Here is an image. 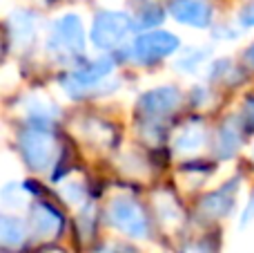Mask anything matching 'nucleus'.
Wrapping results in <instances>:
<instances>
[{
    "label": "nucleus",
    "instance_id": "f3484780",
    "mask_svg": "<svg viewBox=\"0 0 254 253\" xmlns=\"http://www.w3.org/2000/svg\"><path fill=\"white\" fill-rule=\"evenodd\" d=\"M163 20V9L161 7H145L138 11L134 20V29H147V27H154Z\"/></svg>",
    "mask_w": 254,
    "mask_h": 253
},
{
    "label": "nucleus",
    "instance_id": "b1692460",
    "mask_svg": "<svg viewBox=\"0 0 254 253\" xmlns=\"http://www.w3.org/2000/svg\"><path fill=\"white\" fill-rule=\"evenodd\" d=\"M43 253H63V251L61 249H45Z\"/></svg>",
    "mask_w": 254,
    "mask_h": 253
},
{
    "label": "nucleus",
    "instance_id": "6ab92c4d",
    "mask_svg": "<svg viewBox=\"0 0 254 253\" xmlns=\"http://www.w3.org/2000/svg\"><path fill=\"white\" fill-rule=\"evenodd\" d=\"M243 126H246V130H254V99H250V101L246 103V110H243Z\"/></svg>",
    "mask_w": 254,
    "mask_h": 253
},
{
    "label": "nucleus",
    "instance_id": "20e7f679",
    "mask_svg": "<svg viewBox=\"0 0 254 253\" xmlns=\"http://www.w3.org/2000/svg\"><path fill=\"white\" fill-rule=\"evenodd\" d=\"M179 49V38L172 31H145V34L136 36L134 45H131V54L138 63H152L158 58L170 56L172 52Z\"/></svg>",
    "mask_w": 254,
    "mask_h": 253
},
{
    "label": "nucleus",
    "instance_id": "f03ea898",
    "mask_svg": "<svg viewBox=\"0 0 254 253\" xmlns=\"http://www.w3.org/2000/svg\"><path fill=\"white\" fill-rule=\"evenodd\" d=\"M20 152L31 170H45L52 166L56 141L54 134L43 126H29L20 132Z\"/></svg>",
    "mask_w": 254,
    "mask_h": 253
},
{
    "label": "nucleus",
    "instance_id": "9b49d317",
    "mask_svg": "<svg viewBox=\"0 0 254 253\" xmlns=\"http://www.w3.org/2000/svg\"><path fill=\"white\" fill-rule=\"evenodd\" d=\"M61 227H63V220L54 209H49L45 204L34 206V211H31V229H34L36 236L40 238L56 236L61 231Z\"/></svg>",
    "mask_w": 254,
    "mask_h": 253
},
{
    "label": "nucleus",
    "instance_id": "0eeeda50",
    "mask_svg": "<svg viewBox=\"0 0 254 253\" xmlns=\"http://www.w3.org/2000/svg\"><path fill=\"white\" fill-rule=\"evenodd\" d=\"M114 70V61L112 58H98V61L89 63V65L80 67V70H74L69 72V74L65 76V81H63V88L67 90V92H78V90H85V88H92V85H96L98 81H103L110 72Z\"/></svg>",
    "mask_w": 254,
    "mask_h": 253
},
{
    "label": "nucleus",
    "instance_id": "393cba45",
    "mask_svg": "<svg viewBox=\"0 0 254 253\" xmlns=\"http://www.w3.org/2000/svg\"><path fill=\"white\" fill-rule=\"evenodd\" d=\"M45 2H49V0H45Z\"/></svg>",
    "mask_w": 254,
    "mask_h": 253
},
{
    "label": "nucleus",
    "instance_id": "6e6552de",
    "mask_svg": "<svg viewBox=\"0 0 254 253\" xmlns=\"http://www.w3.org/2000/svg\"><path fill=\"white\" fill-rule=\"evenodd\" d=\"M170 13L174 20L188 27H198V29L212 22V7L205 0H172Z\"/></svg>",
    "mask_w": 254,
    "mask_h": 253
},
{
    "label": "nucleus",
    "instance_id": "4468645a",
    "mask_svg": "<svg viewBox=\"0 0 254 253\" xmlns=\"http://www.w3.org/2000/svg\"><path fill=\"white\" fill-rule=\"evenodd\" d=\"M239 143H241V128H239V121H228L219 132V155L223 157V159L232 157L234 152H237Z\"/></svg>",
    "mask_w": 254,
    "mask_h": 253
},
{
    "label": "nucleus",
    "instance_id": "dca6fc26",
    "mask_svg": "<svg viewBox=\"0 0 254 253\" xmlns=\"http://www.w3.org/2000/svg\"><path fill=\"white\" fill-rule=\"evenodd\" d=\"M2 204L7 209H22L27 204V193L18 184H9L2 188Z\"/></svg>",
    "mask_w": 254,
    "mask_h": 253
},
{
    "label": "nucleus",
    "instance_id": "f8f14e48",
    "mask_svg": "<svg viewBox=\"0 0 254 253\" xmlns=\"http://www.w3.org/2000/svg\"><path fill=\"white\" fill-rule=\"evenodd\" d=\"M205 137H207V132H205V128H203V124H188L179 134H176L174 148L179 152H183V155H188V152H196V150L203 148Z\"/></svg>",
    "mask_w": 254,
    "mask_h": 253
},
{
    "label": "nucleus",
    "instance_id": "f257e3e1",
    "mask_svg": "<svg viewBox=\"0 0 254 253\" xmlns=\"http://www.w3.org/2000/svg\"><path fill=\"white\" fill-rule=\"evenodd\" d=\"M47 49L61 58H76L85 52V29L76 13H65L52 25Z\"/></svg>",
    "mask_w": 254,
    "mask_h": 253
},
{
    "label": "nucleus",
    "instance_id": "5701e85b",
    "mask_svg": "<svg viewBox=\"0 0 254 253\" xmlns=\"http://www.w3.org/2000/svg\"><path fill=\"white\" fill-rule=\"evenodd\" d=\"M181 253H205V251H203L201 247H194V245H192V247H185V249L181 251Z\"/></svg>",
    "mask_w": 254,
    "mask_h": 253
},
{
    "label": "nucleus",
    "instance_id": "1a4fd4ad",
    "mask_svg": "<svg viewBox=\"0 0 254 253\" xmlns=\"http://www.w3.org/2000/svg\"><path fill=\"white\" fill-rule=\"evenodd\" d=\"M239 188V179H232L225 186H221L219 191L210 193L205 200L201 202V213L207 218H225L230 213V209L234 206V195Z\"/></svg>",
    "mask_w": 254,
    "mask_h": 253
},
{
    "label": "nucleus",
    "instance_id": "7ed1b4c3",
    "mask_svg": "<svg viewBox=\"0 0 254 253\" xmlns=\"http://www.w3.org/2000/svg\"><path fill=\"white\" fill-rule=\"evenodd\" d=\"M134 29V20L127 16L125 11H98L96 18L92 22V43L98 49H112L116 45L123 43V38L127 36V31Z\"/></svg>",
    "mask_w": 254,
    "mask_h": 253
},
{
    "label": "nucleus",
    "instance_id": "9d476101",
    "mask_svg": "<svg viewBox=\"0 0 254 253\" xmlns=\"http://www.w3.org/2000/svg\"><path fill=\"white\" fill-rule=\"evenodd\" d=\"M36 13L34 11H27V9H18L13 11L11 16L7 18V27H9V34L11 38L16 40L18 45H27L36 34Z\"/></svg>",
    "mask_w": 254,
    "mask_h": 253
},
{
    "label": "nucleus",
    "instance_id": "ddd939ff",
    "mask_svg": "<svg viewBox=\"0 0 254 253\" xmlns=\"http://www.w3.org/2000/svg\"><path fill=\"white\" fill-rule=\"evenodd\" d=\"M27 238L25 224L18 218H11V215H2L0 218V242L4 247H20Z\"/></svg>",
    "mask_w": 254,
    "mask_h": 253
},
{
    "label": "nucleus",
    "instance_id": "a211bd4d",
    "mask_svg": "<svg viewBox=\"0 0 254 253\" xmlns=\"http://www.w3.org/2000/svg\"><path fill=\"white\" fill-rule=\"evenodd\" d=\"M192 56H188V58H183V61H179L176 65H181V67H185V70H192L194 65H198V63L203 61V58L207 56V49H196V52H190Z\"/></svg>",
    "mask_w": 254,
    "mask_h": 253
},
{
    "label": "nucleus",
    "instance_id": "aec40b11",
    "mask_svg": "<svg viewBox=\"0 0 254 253\" xmlns=\"http://www.w3.org/2000/svg\"><path fill=\"white\" fill-rule=\"evenodd\" d=\"M239 22H241L243 27H254V2L243 7V11L239 13Z\"/></svg>",
    "mask_w": 254,
    "mask_h": 253
},
{
    "label": "nucleus",
    "instance_id": "412c9836",
    "mask_svg": "<svg viewBox=\"0 0 254 253\" xmlns=\"http://www.w3.org/2000/svg\"><path fill=\"white\" fill-rule=\"evenodd\" d=\"M250 220H254V195H252V200L248 202V209H246V213H243V220H241V224H248Z\"/></svg>",
    "mask_w": 254,
    "mask_h": 253
},
{
    "label": "nucleus",
    "instance_id": "4be33fe9",
    "mask_svg": "<svg viewBox=\"0 0 254 253\" xmlns=\"http://www.w3.org/2000/svg\"><path fill=\"white\" fill-rule=\"evenodd\" d=\"M246 61L254 67V45H252V47H248V52H246Z\"/></svg>",
    "mask_w": 254,
    "mask_h": 253
},
{
    "label": "nucleus",
    "instance_id": "2eb2a0df",
    "mask_svg": "<svg viewBox=\"0 0 254 253\" xmlns=\"http://www.w3.org/2000/svg\"><path fill=\"white\" fill-rule=\"evenodd\" d=\"M27 106H29V115H31V119H36V124H40V121H49V119H54V117H58L56 106L47 103L43 97H31Z\"/></svg>",
    "mask_w": 254,
    "mask_h": 253
},
{
    "label": "nucleus",
    "instance_id": "39448f33",
    "mask_svg": "<svg viewBox=\"0 0 254 253\" xmlns=\"http://www.w3.org/2000/svg\"><path fill=\"white\" fill-rule=\"evenodd\" d=\"M110 220L116 229H121V231L131 238L147 236V218H145L143 209L131 197H116L112 202Z\"/></svg>",
    "mask_w": 254,
    "mask_h": 253
},
{
    "label": "nucleus",
    "instance_id": "423d86ee",
    "mask_svg": "<svg viewBox=\"0 0 254 253\" xmlns=\"http://www.w3.org/2000/svg\"><path fill=\"white\" fill-rule=\"evenodd\" d=\"M181 103V92L176 88H154L149 92H145L138 99V110L147 119H163V117L172 115L176 110V106Z\"/></svg>",
    "mask_w": 254,
    "mask_h": 253
}]
</instances>
